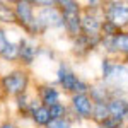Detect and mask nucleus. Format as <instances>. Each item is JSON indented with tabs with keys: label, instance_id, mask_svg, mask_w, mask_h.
Masks as SVG:
<instances>
[{
	"label": "nucleus",
	"instance_id": "obj_1",
	"mask_svg": "<svg viewBox=\"0 0 128 128\" xmlns=\"http://www.w3.org/2000/svg\"><path fill=\"white\" fill-rule=\"evenodd\" d=\"M28 86H29V74L28 70L16 68L12 72H7L0 77V90L4 96H19L28 92Z\"/></svg>",
	"mask_w": 128,
	"mask_h": 128
},
{
	"label": "nucleus",
	"instance_id": "obj_2",
	"mask_svg": "<svg viewBox=\"0 0 128 128\" xmlns=\"http://www.w3.org/2000/svg\"><path fill=\"white\" fill-rule=\"evenodd\" d=\"M14 12H16V24H19L31 38H36V36L43 34L40 24L36 20L32 2H16L14 4Z\"/></svg>",
	"mask_w": 128,
	"mask_h": 128
},
{
	"label": "nucleus",
	"instance_id": "obj_3",
	"mask_svg": "<svg viewBox=\"0 0 128 128\" xmlns=\"http://www.w3.org/2000/svg\"><path fill=\"white\" fill-rule=\"evenodd\" d=\"M58 9L63 17V29L68 32L72 38L80 36V4L74 0H62L58 2Z\"/></svg>",
	"mask_w": 128,
	"mask_h": 128
},
{
	"label": "nucleus",
	"instance_id": "obj_4",
	"mask_svg": "<svg viewBox=\"0 0 128 128\" xmlns=\"http://www.w3.org/2000/svg\"><path fill=\"white\" fill-rule=\"evenodd\" d=\"M36 20L40 24L41 31L46 29H63V17L58 9V4L53 7H43L36 12Z\"/></svg>",
	"mask_w": 128,
	"mask_h": 128
},
{
	"label": "nucleus",
	"instance_id": "obj_5",
	"mask_svg": "<svg viewBox=\"0 0 128 128\" xmlns=\"http://www.w3.org/2000/svg\"><path fill=\"white\" fill-rule=\"evenodd\" d=\"M102 12L106 20H111L121 31L128 28V5L125 2H108L106 7H102Z\"/></svg>",
	"mask_w": 128,
	"mask_h": 128
},
{
	"label": "nucleus",
	"instance_id": "obj_6",
	"mask_svg": "<svg viewBox=\"0 0 128 128\" xmlns=\"http://www.w3.org/2000/svg\"><path fill=\"white\" fill-rule=\"evenodd\" d=\"M70 104H72L74 113H75L80 120H90L92 118L94 102H92V99L89 98V94H72Z\"/></svg>",
	"mask_w": 128,
	"mask_h": 128
},
{
	"label": "nucleus",
	"instance_id": "obj_7",
	"mask_svg": "<svg viewBox=\"0 0 128 128\" xmlns=\"http://www.w3.org/2000/svg\"><path fill=\"white\" fill-rule=\"evenodd\" d=\"M40 55V46L34 41V38H20L19 40V60L29 67L34 63V60Z\"/></svg>",
	"mask_w": 128,
	"mask_h": 128
},
{
	"label": "nucleus",
	"instance_id": "obj_8",
	"mask_svg": "<svg viewBox=\"0 0 128 128\" xmlns=\"http://www.w3.org/2000/svg\"><path fill=\"white\" fill-rule=\"evenodd\" d=\"M79 75L75 74V72H72L68 68V65L67 63H60L58 67V72H56V82H58L62 89L65 90V92H74V87H75V84L79 82Z\"/></svg>",
	"mask_w": 128,
	"mask_h": 128
},
{
	"label": "nucleus",
	"instance_id": "obj_9",
	"mask_svg": "<svg viewBox=\"0 0 128 128\" xmlns=\"http://www.w3.org/2000/svg\"><path fill=\"white\" fill-rule=\"evenodd\" d=\"M101 22L98 16L84 12L80 17V32L87 38H94V36H101Z\"/></svg>",
	"mask_w": 128,
	"mask_h": 128
},
{
	"label": "nucleus",
	"instance_id": "obj_10",
	"mask_svg": "<svg viewBox=\"0 0 128 128\" xmlns=\"http://www.w3.org/2000/svg\"><path fill=\"white\" fill-rule=\"evenodd\" d=\"M38 96H40L38 101L41 102V106H44V108H50V106L60 102V90L55 87V86H50V84L40 86Z\"/></svg>",
	"mask_w": 128,
	"mask_h": 128
},
{
	"label": "nucleus",
	"instance_id": "obj_11",
	"mask_svg": "<svg viewBox=\"0 0 128 128\" xmlns=\"http://www.w3.org/2000/svg\"><path fill=\"white\" fill-rule=\"evenodd\" d=\"M108 111L109 116L116 118H128V101L125 98H111L108 101Z\"/></svg>",
	"mask_w": 128,
	"mask_h": 128
},
{
	"label": "nucleus",
	"instance_id": "obj_12",
	"mask_svg": "<svg viewBox=\"0 0 128 128\" xmlns=\"http://www.w3.org/2000/svg\"><path fill=\"white\" fill-rule=\"evenodd\" d=\"M89 98L92 99V102H108L111 99V90L104 82H98L89 89Z\"/></svg>",
	"mask_w": 128,
	"mask_h": 128
},
{
	"label": "nucleus",
	"instance_id": "obj_13",
	"mask_svg": "<svg viewBox=\"0 0 128 128\" xmlns=\"http://www.w3.org/2000/svg\"><path fill=\"white\" fill-rule=\"evenodd\" d=\"M0 58L4 60V62H17L19 60V41H10L7 43V46L4 48V51L0 53Z\"/></svg>",
	"mask_w": 128,
	"mask_h": 128
},
{
	"label": "nucleus",
	"instance_id": "obj_14",
	"mask_svg": "<svg viewBox=\"0 0 128 128\" xmlns=\"http://www.w3.org/2000/svg\"><path fill=\"white\" fill-rule=\"evenodd\" d=\"M109 118V111H108V102H94L92 108V118L98 125H102L106 120Z\"/></svg>",
	"mask_w": 128,
	"mask_h": 128
},
{
	"label": "nucleus",
	"instance_id": "obj_15",
	"mask_svg": "<svg viewBox=\"0 0 128 128\" xmlns=\"http://www.w3.org/2000/svg\"><path fill=\"white\" fill-rule=\"evenodd\" d=\"M31 120H32V123H34L36 126H44V128H46V126H48V123L51 121L50 113H48V108L40 106L36 111L31 113Z\"/></svg>",
	"mask_w": 128,
	"mask_h": 128
},
{
	"label": "nucleus",
	"instance_id": "obj_16",
	"mask_svg": "<svg viewBox=\"0 0 128 128\" xmlns=\"http://www.w3.org/2000/svg\"><path fill=\"white\" fill-rule=\"evenodd\" d=\"M0 24H16V12L14 7L9 5L7 2H0Z\"/></svg>",
	"mask_w": 128,
	"mask_h": 128
},
{
	"label": "nucleus",
	"instance_id": "obj_17",
	"mask_svg": "<svg viewBox=\"0 0 128 128\" xmlns=\"http://www.w3.org/2000/svg\"><path fill=\"white\" fill-rule=\"evenodd\" d=\"M67 106L63 104V102H56V104H53V106H50L48 108V113H50V118L51 120H65L67 118Z\"/></svg>",
	"mask_w": 128,
	"mask_h": 128
},
{
	"label": "nucleus",
	"instance_id": "obj_18",
	"mask_svg": "<svg viewBox=\"0 0 128 128\" xmlns=\"http://www.w3.org/2000/svg\"><path fill=\"white\" fill-rule=\"evenodd\" d=\"M29 102H31V98L28 96V92L16 96V108H17V111H20V113H28Z\"/></svg>",
	"mask_w": 128,
	"mask_h": 128
},
{
	"label": "nucleus",
	"instance_id": "obj_19",
	"mask_svg": "<svg viewBox=\"0 0 128 128\" xmlns=\"http://www.w3.org/2000/svg\"><path fill=\"white\" fill-rule=\"evenodd\" d=\"M113 60L111 58H102V62H101V77H102V82L109 77V74H111V68H113Z\"/></svg>",
	"mask_w": 128,
	"mask_h": 128
},
{
	"label": "nucleus",
	"instance_id": "obj_20",
	"mask_svg": "<svg viewBox=\"0 0 128 128\" xmlns=\"http://www.w3.org/2000/svg\"><path fill=\"white\" fill-rule=\"evenodd\" d=\"M123 125H125V118H116V116H109V118L102 123L104 128H121Z\"/></svg>",
	"mask_w": 128,
	"mask_h": 128
},
{
	"label": "nucleus",
	"instance_id": "obj_21",
	"mask_svg": "<svg viewBox=\"0 0 128 128\" xmlns=\"http://www.w3.org/2000/svg\"><path fill=\"white\" fill-rule=\"evenodd\" d=\"M46 128H72V123L68 121V118H65V120H51Z\"/></svg>",
	"mask_w": 128,
	"mask_h": 128
},
{
	"label": "nucleus",
	"instance_id": "obj_22",
	"mask_svg": "<svg viewBox=\"0 0 128 128\" xmlns=\"http://www.w3.org/2000/svg\"><path fill=\"white\" fill-rule=\"evenodd\" d=\"M89 89H90V86H89L86 80L80 79L77 84H75V87H74V92L72 94H89Z\"/></svg>",
	"mask_w": 128,
	"mask_h": 128
},
{
	"label": "nucleus",
	"instance_id": "obj_23",
	"mask_svg": "<svg viewBox=\"0 0 128 128\" xmlns=\"http://www.w3.org/2000/svg\"><path fill=\"white\" fill-rule=\"evenodd\" d=\"M7 43H9V36H7V31L4 29V28H0V53L4 51V48L7 46Z\"/></svg>",
	"mask_w": 128,
	"mask_h": 128
},
{
	"label": "nucleus",
	"instance_id": "obj_24",
	"mask_svg": "<svg viewBox=\"0 0 128 128\" xmlns=\"http://www.w3.org/2000/svg\"><path fill=\"white\" fill-rule=\"evenodd\" d=\"M0 128H17L14 123H10V121H5V123H2L0 125Z\"/></svg>",
	"mask_w": 128,
	"mask_h": 128
},
{
	"label": "nucleus",
	"instance_id": "obj_25",
	"mask_svg": "<svg viewBox=\"0 0 128 128\" xmlns=\"http://www.w3.org/2000/svg\"><path fill=\"white\" fill-rule=\"evenodd\" d=\"M2 98H4V94H2V90H0V101H2Z\"/></svg>",
	"mask_w": 128,
	"mask_h": 128
},
{
	"label": "nucleus",
	"instance_id": "obj_26",
	"mask_svg": "<svg viewBox=\"0 0 128 128\" xmlns=\"http://www.w3.org/2000/svg\"><path fill=\"white\" fill-rule=\"evenodd\" d=\"M98 128H104V126H102V125H98Z\"/></svg>",
	"mask_w": 128,
	"mask_h": 128
}]
</instances>
